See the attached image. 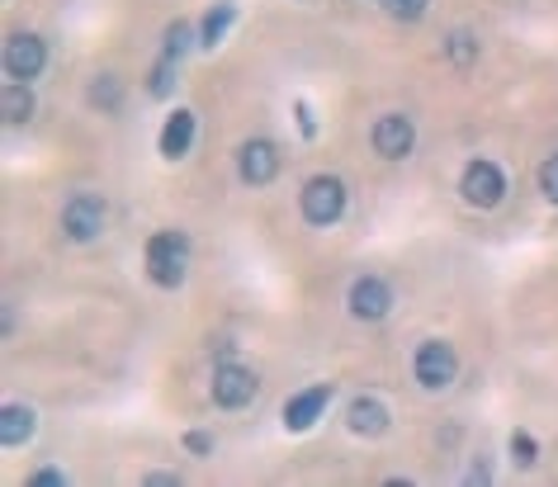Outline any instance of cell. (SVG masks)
Returning <instances> with one entry per match:
<instances>
[{"label": "cell", "mask_w": 558, "mask_h": 487, "mask_svg": "<svg viewBox=\"0 0 558 487\" xmlns=\"http://www.w3.org/2000/svg\"><path fill=\"white\" fill-rule=\"evenodd\" d=\"M256 398V374L242 365H218L214 374V402L218 407H246Z\"/></svg>", "instance_id": "9"}, {"label": "cell", "mask_w": 558, "mask_h": 487, "mask_svg": "<svg viewBox=\"0 0 558 487\" xmlns=\"http://www.w3.org/2000/svg\"><path fill=\"white\" fill-rule=\"evenodd\" d=\"M190 48V24H171V29H166V58H180V52Z\"/></svg>", "instance_id": "19"}, {"label": "cell", "mask_w": 558, "mask_h": 487, "mask_svg": "<svg viewBox=\"0 0 558 487\" xmlns=\"http://www.w3.org/2000/svg\"><path fill=\"white\" fill-rule=\"evenodd\" d=\"M511 454H515V464H535V454H539L535 436H525V430H515V436H511Z\"/></svg>", "instance_id": "18"}, {"label": "cell", "mask_w": 558, "mask_h": 487, "mask_svg": "<svg viewBox=\"0 0 558 487\" xmlns=\"http://www.w3.org/2000/svg\"><path fill=\"white\" fill-rule=\"evenodd\" d=\"M459 374V360L445 341H422V351H416V383L422 388H445L454 383Z\"/></svg>", "instance_id": "5"}, {"label": "cell", "mask_w": 558, "mask_h": 487, "mask_svg": "<svg viewBox=\"0 0 558 487\" xmlns=\"http://www.w3.org/2000/svg\"><path fill=\"white\" fill-rule=\"evenodd\" d=\"M450 52H454V62H469L473 58V38L469 34H454L450 38Z\"/></svg>", "instance_id": "22"}, {"label": "cell", "mask_w": 558, "mask_h": 487, "mask_svg": "<svg viewBox=\"0 0 558 487\" xmlns=\"http://www.w3.org/2000/svg\"><path fill=\"white\" fill-rule=\"evenodd\" d=\"M0 109H5V123H29V114H34L29 86H24V81H10L5 95H0Z\"/></svg>", "instance_id": "15"}, {"label": "cell", "mask_w": 558, "mask_h": 487, "mask_svg": "<svg viewBox=\"0 0 558 487\" xmlns=\"http://www.w3.org/2000/svg\"><path fill=\"white\" fill-rule=\"evenodd\" d=\"M236 171H242L246 185H270L279 175V151L275 143H265V137H251L242 147V157H236Z\"/></svg>", "instance_id": "8"}, {"label": "cell", "mask_w": 558, "mask_h": 487, "mask_svg": "<svg viewBox=\"0 0 558 487\" xmlns=\"http://www.w3.org/2000/svg\"><path fill=\"white\" fill-rule=\"evenodd\" d=\"M147 483H151V487H171V483H180V478H171V473H151Z\"/></svg>", "instance_id": "25"}, {"label": "cell", "mask_w": 558, "mask_h": 487, "mask_svg": "<svg viewBox=\"0 0 558 487\" xmlns=\"http://www.w3.org/2000/svg\"><path fill=\"white\" fill-rule=\"evenodd\" d=\"M34 422H38L34 407H20V402H10V407L0 412V440H5V445H24V440L34 436Z\"/></svg>", "instance_id": "14"}, {"label": "cell", "mask_w": 558, "mask_h": 487, "mask_svg": "<svg viewBox=\"0 0 558 487\" xmlns=\"http://www.w3.org/2000/svg\"><path fill=\"white\" fill-rule=\"evenodd\" d=\"M345 214V185L337 175H313L308 185H303V218L313 222V228H331Z\"/></svg>", "instance_id": "2"}, {"label": "cell", "mask_w": 558, "mask_h": 487, "mask_svg": "<svg viewBox=\"0 0 558 487\" xmlns=\"http://www.w3.org/2000/svg\"><path fill=\"white\" fill-rule=\"evenodd\" d=\"M190 450H194V454H208V436H199V430H194V436H190Z\"/></svg>", "instance_id": "24"}, {"label": "cell", "mask_w": 558, "mask_h": 487, "mask_svg": "<svg viewBox=\"0 0 558 487\" xmlns=\"http://www.w3.org/2000/svg\"><path fill=\"white\" fill-rule=\"evenodd\" d=\"M44 62H48V48H44L38 34H15L5 44V72L15 81H34L38 72H44Z\"/></svg>", "instance_id": "6"}, {"label": "cell", "mask_w": 558, "mask_h": 487, "mask_svg": "<svg viewBox=\"0 0 558 487\" xmlns=\"http://www.w3.org/2000/svg\"><path fill=\"white\" fill-rule=\"evenodd\" d=\"M412 143H416V129H412L408 114H384L374 123V151H379V157L402 161L412 151Z\"/></svg>", "instance_id": "7"}, {"label": "cell", "mask_w": 558, "mask_h": 487, "mask_svg": "<svg viewBox=\"0 0 558 487\" xmlns=\"http://www.w3.org/2000/svg\"><path fill=\"white\" fill-rule=\"evenodd\" d=\"M236 20V5H228V0H222V5L214 10V15L204 20V34H199V44L204 48H218L222 44V34H228V24Z\"/></svg>", "instance_id": "16"}, {"label": "cell", "mask_w": 558, "mask_h": 487, "mask_svg": "<svg viewBox=\"0 0 558 487\" xmlns=\"http://www.w3.org/2000/svg\"><path fill=\"white\" fill-rule=\"evenodd\" d=\"M29 483H34V487H62L66 478H62V473H58V468H44V473H34V478H29Z\"/></svg>", "instance_id": "23"}, {"label": "cell", "mask_w": 558, "mask_h": 487, "mask_svg": "<svg viewBox=\"0 0 558 487\" xmlns=\"http://www.w3.org/2000/svg\"><path fill=\"white\" fill-rule=\"evenodd\" d=\"M62 232L72 242H95L105 232V199L100 194H76L72 204L62 208Z\"/></svg>", "instance_id": "3"}, {"label": "cell", "mask_w": 558, "mask_h": 487, "mask_svg": "<svg viewBox=\"0 0 558 487\" xmlns=\"http://www.w3.org/2000/svg\"><path fill=\"white\" fill-rule=\"evenodd\" d=\"M459 194L473 204V208H497L501 194H507V180H501V171L493 161H473L464 180H459Z\"/></svg>", "instance_id": "4"}, {"label": "cell", "mask_w": 558, "mask_h": 487, "mask_svg": "<svg viewBox=\"0 0 558 487\" xmlns=\"http://www.w3.org/2000/svg\"><path fill=\"white\" fill-rule=\"evenodd\" d=\"M327 402H331V383H317V388H308V393L289 398L284 402V426L289 430H308L317 416L327 412Z\"/></svg>", "instance_id": "11"}, {"label": "cell", "mask_w": 558, "mask_h": 487, "mask_svg": "<svg viewBox=\"0 0 558 487\" xmlns=\"http://www.w3.org/2000/svg\"><path fill=\"white\" fill-rule=\"evenodd\" d=\"M426 5H430V0H384V10H388L393 20H422Z\"/></svg>", "instance_id": "17"}, {"label": "cell", "mask_w": 558, "mask_h": 487, "mask_svg": "<svg viewBox=\"0 0 558 487\" xmlns=\"http://www.w3.org/2000/svg\"><path fill=\"white\" fill-rule=\"evenodd\" d=\"M171 72H175V62L171 58H161V66H157V72H151V95H171Z\"/></svg>", "instance_id": "21"}, {"label": "cell", "mask_w": 558, "mask_h": 487, "mask_svg": "<svg viewBox=\"0 0 558 487\" xmlns=\"http://www.w3.org/2000/svg\"><path fill=\"white\" fill-rule=\"evenodd\" d=\"M185 266H190V242L180 232H157L147 242V275L161 289H180V280H185Z\"/></svg>", "instance_id": "1"}, {"label": "cell", "mask_w": 558, "mask_h": 487, "mask_svg": "<svg viewBox=\"0 0 558 487\" xmlns=\"http://www.w3.org/2000/svg\"><path fill=\"white\" fill-rule=\"evenodd\" d=\"M345 422H351L355 436H384L388 430V407L379 398H355L351 412H345Z\"/></svg>", "instance_id": "12"}, {"label": "cell", "mask_w": 558, "mask_h": 487, "mask_svg": "<svg viewBox=\"0 0 558 487\" xmlns=\"http://www.w3.org/2000/svg\"><path fill=\"white\" fill-rule=\"evenodd\" d=\"M539 190H544V199L558 204V157H549L539 166Z\"/></svg>", "instance_id": "20"}, {"label": "cell", "mask_w": 558, "mask_h": 487, "mask_svg": "<svg viewBox=\"0 0 558 487\" xmlns=\"http://www.w3.org/2000/svg\"><path fill=\"white\" fill-rule=\"evenodd\" d=\"M388 308H393V289L384 280H355L351 284V313L360 322H384Z\"/></svg>", "instance_id": "10"}, {"label": "cell", "mask_w": 558, "mask_h": 487, "mask_svg": "<svg viewBox=\"0 0 558 487\" xmlns=\"http://www.w3.org/2000/svg\"><path fill=\"white\" fill-rule=\"evenodd\" d=\"M190 143H194V114L190 109H175L171 119H166V129H161V157H185L190 151Z\"/></svg>", "instance_id": "13"}]
</instances>
